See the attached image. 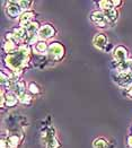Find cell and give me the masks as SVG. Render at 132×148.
Segmentation results:
<instances>
[{
    "instance_id": "obj_9",
    "label": "cell",
    "mask_w": 132,
    "mask_h": 148,
    "mask_svg": "<svg viewBox=\"0 0 132 148\" xmlns=\"http://www.w3.org/2000/svg\"><path fill=\"white\" fill-rule=\"evenodd\" d=\"M93 43L99 50H105L108 45V38L104 33H97L93 38Z\"/></svg>"
},
{
    "instance_id": "obj_10",
    "label": "cell",
    "mask_w": 132,
    "mask_h": 148,
    "mask_svg": "<svg viewBox=\"0 0 132 148\" xmlns=\"http://www.w3.org/2000/svg\"><path fill=\"white\" fill-rule=\"evenodd\" d=\"M35 12H24L22 14V16L19 17V26L26 28L32 22H34L35 19Z\"/></svg>"
},
{
    "instance_id": "obj_24",
    "label": "cell",
    "mask_w": 132,
    "mask_h": 148,
    "mask_svg": "<svg viewBox=\"0 0 132 148\" xmlns=\"http://www.w3.org/2000/svg\"><path fill=\"white\" fill-rule=\"evenodd\" d=\"M125 94H127V96H128L129 99H132V87H130L129 89H127V93H125Z\"/></svg>"
},
{
    "instance_id": "obj_5",
    "label": "cell",
    "mask_w": 132,
    "mask_h": 148,
    "mask_svg": "<svg viewBox=\"0 0 132 148\" xmlns=\"http://www.w3.org/2000/svg\"><path fill=\"white\" fill-rule=\"evenodd\" d=\"M113 59L116 64H122L124 62H127L130 58H129V51L123 45H119L115 49L113 50Z\"/></svg>"
},
{
    "instance_id": "obj_14",
    "label": "cell",
    "mask_w": 132,
    "mask_h": 148,
    "mask_svg": "<svg viewBox=\"0 0 132 148\" xmlns=\"http://www.w3.org/2000/svg\"><path fill=\"white\" fill-rule=\"evenodd\" d=\"M19 44H17V43H15V42H12V41H6L5 40V42H3V44H2V49L5 51V53L8 56V54H12L14 53L15 51H17V50L19 49Z\"/></svg>"
},
{
    "instance_id": "obj_2",
    "label": "cell",
    "mask_w": 132,
    "mask_h": 148,
    "mask_svg": "<svg viewBox=\"0 0 132 148\" xmlns=\"http://www.w3.org/2000/svg\"><path fill=\"white\" fill-rule=\"evenodd\" d=\"M66 54V49L61 42H53L50 43L48 51V57L52 61H60L63 59Z\"/></svg>"
},
{
    "instance_id": "obj_17",
    "label": "cell",
    "mask_w": 132,
    "mask_h": 148,
    "mask_svg": "<svg viewBox=\"0 0 132 148\" xmlns=\"http://www.w3.org/2000/svg\"><path fill=\"white\" fill-rule=\"evenodd\" d=\"M109 144L104 138H97L93 141V148H108Z\"/></svg>"
},
{
    "instance_id": "obj_1",
    "label": "cell",
    "mask_w": 132,
    "mask_h": 148,
    "mask_svg": "<svg viewBox=\"0 0 132 148\" xmlns=\"http://www.w3.org/2000/svg\"><path fill=\"white\" fill-rule=\"evenodd\" d=\"M31 53H32L31 47L27 44H22L17 51H15L12 54L6 56L3 61L8 71L17 76H21V74L29 64Z\"/></svg>"
},
{
    "instance_id": "obj_21",
    "label": "cell",
    "mask_w": 132,
    "mask_h": 148,
    "mask_svg": "<svg viewBox=\"0 0 132 148\" xmlns=\"http://www.w3.org/2000/svg\"><path fill=\"white\" fill-rule=\"evenodd\" d=\"M5 40L6 41H12V42H15V43H17V44H19V45H22L23 43L16 37V35L12 33V32H7L6 34H5Z\"/></svg>"
},
{
    "instance_id": "obj_4",
    "label": "cell",
    "mask_w": 132,
    "mask_h": 148,
    "mask_svg": "<svg viewBox=\"0 0 132 148\" xmlns=\"http://www.w3.org/2000/svg\"><path fill=\"white\" fill-rule=\"evenodd\" d=\"M23 12H24L22 10V8H21L18 1H15V0H9V1H7V5H6V14L8 15L9 18H12V19L18 18V19H19V17L22 16Z\"/></svg>"
},
{
    "instance_id": "obj_26",
    "label": "cell",
    "mask_w": 132,
    "mask_h": 148,
    "mask_svg": "<svg viewBox=\"0 0 132 148\" xmlns=\"http://www.w3.org/2000/svg\"><path fill=\"white\" fill-rule=\"evenodd\" d=\"M130 71L132 73V59H130Z\"/></svg>"
},
{
    "instance_id": "obj_18",
    "label": "cell",
    "mask_w": 132,
    "mask_h": 148,
    "mask_svg": "<svg viewBox=\"0 0 132 148\" xmlns=\"http://www.w3.org/2000/svg\"><path fill=\"white\" fill-rule=\"evenodd\" d=\"M18 3H19L23 12H31V8H32L34 1H32V0H19Z\"/></svg>"
},
{
    "instance_id": "obj_6",
    "label": "cell",
    "mask_w": 132,
    "mask_h": 148,
    "mask_svg": "<svg viewBox=\"0 0 132 148\" xmlns=\"http://www.w3.org/2000/svg\"><path fill=\"white\" fill-rule=\"evenodd\" d=\"M90 21L96 25L99 28H106L107 26H109V23L106 21L104 12L102 10H94L90 14Z\"/></svg>"
},
{
    "instance_id": "obj_11",
    "label": "cell",
    "mask_w": 132,
    "mask_h": 148,
    "mask_svg": "<svg viewBox=\"0 0 132 148\" xmlns=\"http://www.w3.org/2000/svg\"><path fill=\"white\" fill-rule=\"evenodd\" d=\"M19 102L18 96L14 92H6L5 94V108H14Z\"/></svg>"
},
{
    "instance_id": "obj_23",
    "label": "cell",
    "mask_w": 132,
    "mask_h": 148,
    "mask_svg": "<svg viewBox=\"0 0 132 148\" xmlns=\"http://www.w3.org/2000/svg\"><path fill=\"white\" fill-rule=\"evenodd\" d=\"M112 3H113V7L118 9L121 5H122V1L121 0H112Z\"/></svg>"
},
{
    "instance_id": "obj_12",
    "label": "cell",
    "mask_w": 132,
    "mask_h": 148,
    "mask_svg": "<svg viewBox=\"0 0 132 148\" xmlns=\"http://www.w3.org/2000/svg\"><path fill=\"white\" fill-rule=\"evenodd\" d=\"M103 12H104V16H105L106 21L109 23V25L116 23V21L119 18V10L116 8L113 7V8L106 9V10H103Z\"/></svg>"
},
{
    "instance_id": "obj_25",
    "label": "cell",
    "mask_w": 132,
    "mask_h": 148,
    "mask_svg": "<svg viewBox=\"0 0 132 148\" xmlns=\"http://www.w3.org/2000/svg\"><path fill=\"white\" fill-rule=\"evenodd\" d=\"M128 145H129V147H132V135L128 137Z\"/></svg>"
},
{
    "instance_id": "obj_15",
    "label": "cell",
    "mask_w": 132,
    "mask_h": 148,
    "mask_svg": "<svg viewBox=\"0 0 132 148\" xmlns=\"http://www.w3.org/2000/svg\"><path fill=\"white\" fill-rule=\"evenodd\" d=\"M12 32L16 35V37H17V38H18V40L24 44L25 40H26V37H27V31H26V28L18 26V27L14 28Z\"/></svg>"
},
{
    "instance_id": "obj_20",
    "label": "cell",
    "mask_w": 132,
    "mask_h": 148,
    "mask_svg": "<svg viewBox=\"0 0 132 148\" xmlns=\"http://www.w3.org/2000/svg\"><path fill=\"white\" fill-rule=\"evenodd\" d=\"M28 92H29L31 94H33V95H37V94L41 93V88L38 87V85H37L36 83L32 82V83L28 84Z\"/></svg>"
},
{
    "instance_id": "obj_8",
    "label": "cell",
    "mask_w": 132,
    "mask_h": 148,
    "mask_svg": "<svg viewBox=\"0 0 132 148\" xmlns=\"http://www.w3.org/2000/svg\"><path fill=\"white\" fill-rule=\"evenodd\" d=\"M115 82L118 83V85L124 89H129L132 87V73L128 71V73H121V74L116 75Z\"/></svg>"
},
{
    "instance_id": "obj_13",
    "label": "cell",
    "mask_w": 132,
    "mask_h": 148,
    "mask_svg": "<svg viewBox=\"0 0 132 148\" xmlns=\"http://www.w3.org/2000/svg\"><path fill=\"white\" fill-rule=\"evenodd\" d=\"M49 45H50V44H49L47 41H42V40H40L33 47V51H34L35 53H37V54H44V53L48 54Z\"/></svg>"
},
{
    "instance_id": "obj_19",
    "label": "cell",
    "mask_w": 132,
    "mask_h": 148,
    "mask_svg": "<svg viewBox=\"0 0 132 148\" xmlns=\"http://www.w3.org/2000/svg\"><path fill=\"white\" fill-rule=\"evenodd\" d=\"M98 6H99V10H106L109 8H113V3H112V0H102L98 2Z\"/></svg>"
},
{
    "instance_id": "obj_7",
    "label": "cell",
    "mask_w": 132,
    "mask_h": 148,
    "mask_svg": "<svg viewBox=\"0 0 132 148\" xmlns=\"http://www.w3.org/2000/svg\"><path fill=\"white\" fill-rule=\"evenodd\" d=\"M57 34V29L54 28V26L51 24H43L41 26L40 31H38V38L42 41H47L49 38H52L55 36Z\"/></svg>"
},
{
    "instance_id": "obj_3",
    "label": "cell",
    "mask_w": 132,
    "mask_h": 148,
    "mask_svg": "<svg viewBox=\"0 0 132 148\" xmlns=\"http://www.w3.org/2000/svg\"><path fill=\"white\" fill-rule=\"evenodd\" d=\"M42 138L45 141V148H61L60 141L55 137L54 128L48 127L42 131Z\"/></svg>"
},
{
    "instance_id": "obj_22",
    "label": "cell",
    "mask_w": 132,
    "mask_h": 148,
    "mask_svg": "<svg viewBox=\"0 0 132 148\" xmlns=\"http://www.w3.org/2000/svg\"><path fill=\"white\" fill-rule=\"evenodd\" d=\"M31 102H32V96H31L29 94H27V93L19 99V103H22V104H24V105L31 104Z\"/></svg>"
},
{
    "instance_id": "obj_16",
    "label": "cell",
    "mask_w": 132,
    "mask_h": 148,
    "mask_svg": "<svg viewBox=\"0 0 132 148\" xmlns=\"http://www.w3.org/2000/svg\"><path fill=\"white\" fill-rule=\"evenodd\" d=\"M42 25L40 24L37 21L32 22L31 24L26 27V31H27V35H38V31L41 28Z\"/></svg>"
}]
</instances>
